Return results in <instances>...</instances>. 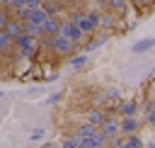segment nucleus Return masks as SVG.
<instances>
[{"label":"nucleus","mask_w":155,"mask_h":148,"mask_svg":"<svg viewBox=\"0 0 155 148\" xmlns=\"http://www.w3.org/2000/svg\"><path fill=\"white\" fill-rule=\"evenodd\" d=\"M145 126V121L140 116H131V119H121V136H140V129Z\"/></svg>","instance_id":"1"},{"label":"nucleus","mask_w":155,"mask_h":148,"mask_svg":"<svg viewBox=\"0 0 155 148\" xmlns=\"http://www.w3.org/2000/svg\"><path fill=\"white\" fill-rule=\"evenodd\" d=\"M102 133H104V138L107 141H114V138H119L121 136V119L119 116H114V119H107L104 124H102V129H99Z\"/></svg>","instance_id":"2"},{"label":"nucleus","mask_w":155,"mask_h":148,"mask_svg":"<svg viewBox=\"0 0 155 148\" xmlns=\"http://www.w3.org/2000/svg\"><path fill=\"white\" fill-rule=\"evenodd\" d=\"M140 102L138 99H124L121 104H119V116L121 119H131V116H138L140 114Z\"/></svg>","instance_id":"3"},{"label":"nucleus","mask_w":155,"mask_h":148,"mask_svg":"<svg viewBox=\"0 0 155 148\" xmlns=\"http://www.w3.org/2000/svg\"><path fill=\"white\" fill-rule=\"evenodd\" d=\"M82 116H85L87 124H92V126H97V129H102V124L107 121V112H104V109H97V107H87Z\"/></svg>","instance_id":"4"},{"label":"nucleus","mask_w":155,"mask_h":148,"mask_svg":"<svg viewBox=\"0 0 155 148\" xmlns=\"http://www.w3.org/2000/svg\"><path fill=\"white\" fill-rule=\"evenodd\" d=\"M5 34L15 41V44H19L24 36H27V29H24V22H19V19H12L10 24H7V29H5Z\"/></svg>","instance_id":"5"},{"label":"nucleus","mask_w":155,"mask_h":148,"mask_svg":"<svg viewBox=\"0 0 155 148\" xmlns=\"http://www.w3.org/2000/svg\"><path fill=\"white\" fill-rule=\"evenodd\" d=\"M73 136H78V138H82V141H87V138L99 136V129H97V126H92V124H87V121H80V124L73 129Z\"/></svg>","instance_id":"6"},{"label":"nucleus","mask_w":155,"mask_h":148,"mask_svg":"<svg viewBox=\"0 0 155 148\" xmlns=\"http://www.w3.org/2000/svg\"><path fill=\"white\" fill-rule=\"evenodd\" d=\"M155 49V36H143L131 46V53H148Z\"/></svg>","instance_id":"7"},{"label":"nucleus","mask_w":155,"mask_h":148,"mask_svg":"<svg viewBox=\"0 0 155 148\" xmlns=\"http://www.w3.org/2000/svg\"><path fill=\"white\" fill-rule=\"evenodd\" d=\"M131 7L136 10V15H150L155 12V0H133Z\"/></svg>","instance_id":"8"},{"label":"nucleus","mask_w":155,"mask_h":148,"mask_svg":"<svg viewBox=\"0 0 155 148\" xmlns=\"http://www.w3.org/2000/svg\"><path fill=\"white\" fill-rule=\"evenodd\" d=\"M109 10H111V12H114L119 19H124V17H126V12L131 10V2H128V0H111Z\"/></svg>","instance_id":"9"},{"label":"nucleus","mask_w":155,"mask_h":148,"mask_svg":"<svg viewBox=\"0 0 155 148\" xmlns=\"http://www.w3.org/2000/svg\"><path fill=\"white\" fill-rule=\"evenodd\" d=\"M29 22H31V24H39V27H44V24L48 22V15H46L44 5H41L39 10H31V12H29Z\"/></svg>","instance_id":"10"},{"label":"nucleus","mask_w":155,"mask_h":148,"mask_svg":"<svg viewBox=\"0 0 155 148\" xmlns=\"http://www.w3.org/2000/svg\"><path fill=\"white\" fill-rule=\"evenodd\" d=\"M104 90H107V97H109V102H111V104H121V102H124V97H121V90H119V87L109 85V87H104Z\"/></svg>","instance_id":"11"},{"label":"nucleus","mask_w":155,"mask_h":148,"mask_svg":"<svg viewBox=\"0 0 155 148\" xmlns=\"http://www.w3.org/2000/svg\"><path fill=\"white\" fill-rule=\"evenodd\" d=\"M70 63H73V68H75V70H85L90 61H87V53H80V56L70 58Z\"/></svg>","instance_id":"12"},{"label":"nucleus","mask_w":155,"mask_h":148,"mask_svg":"<svg viewBox=\"0 0 155 148\" xmlns=\"http://www.w3.org/2000/svg\"><path fill=\"white\" fill-rule=\"evenodd\" d=\"M148 143L140 138V136H128L126 138V148H145Z\"/></svg>","instance_id":"13"},{"label":"nucleus","mask_w":155,"mask_h":148,"mask_svg":"<svg viewBox=\"0 0 155 148\" xmlns=\"http://www.w3.org/2000/svg\"><path fill=\"white\" fill-rule=\"evenodd\" d=\"M61 99H63V92H53V95H48V97H46V102H44V104H58Z\"/></svg>","instance_id":"14"},{"label":"nucleus","mask_w":155,"mask_h":148,"mask_svg":"<svg viewBox=\"0 0 155 148\" xmlns=\"http://www.w3.org/2000/svg\"><path fill=\"white\" fill-rule=\"evenodd\" d=\"M109 148H126V136H119V138L109 141Z\"/></svg>","instance_id":"15"},{"label":"nucleus","mask_w":155,"mask_h":148,"mask_svg":"<svg viewBox=\"0 0 155 148\" xmlns=\"http://www.w3.org/2000/svg\"><path fill=\"white\" fill-rule=\"evenodd\" d=\"M44 133H46V131H44V129L39 126V129H34V131H31V136H29V141H36V143H39V141L44 138Z\"/></svg>","instance_id":"16"},{"label":"nucleus","mask_w":155,"mask_h":148,"mask_svg":"<svg viewBox=\"0 0 155 148\" xmlns=\"http://www.w3.org/2000/svg\"><path fill=\"white\" fill-rule=\"evenodd\" d=\"M145 124H148V126H150V129L155 131V109H153V112H150V114L145 116Z\"/></svg>","instance_id":"17"},{"label":"nucleus","mask_w":155,"mask_h":148,"mask_svg":"<svg viewBox=\"0 0 155 148\" xmlns=\"http://www.w3.org/2000/svg\"><path fill=\"white\" fill-rule=\"evenodd\" d=\"M39 148H63L61 143H44V146H39Z\"/></svg>","instance_id":"18"},{"label":"nucleus","mask_w":155,"mask_h":148,"mask_svg":"<svg viewBox=\"0 0 155 148\" xmlns=\"http://www.w3.org/2000/svg\"><path fill=\"white\" fill-rule=\"evenodd\" d=\"M145 148H155V141H150V143H148V146H145Z\"/></svg>","instance_id":"19"}]
</instances>
